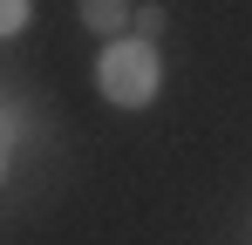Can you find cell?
Returning a JSON list of instances; mask_svg holds the SVG:
<instances>
[{"label":"cell","instance_id":"1","mask_svg":"<svg viewBox=\"0 0 252 245\" xmlns=\"http://www.w3.org/2000/svg\"><path fill=\"white\" fill-rule=\"evenodd\" d=\"M157 82H164V61H157V48L143 34H116L95 55V89H102V102H116V109H143V102L157 95Z\"/></svg>","mask_w":252,"mask_h":245},{"label":"cell","instance_id":"5","mask_svg":"<svg viewBox=\"0 0 252 245\" xmlns=\"http://www.w3.org/2000/svg\"><path fill=\"white\" fill-rule=\"evenodd\" d=\"M0 177H7V136H0Z\"/></svg>","mask_w":252,"mask_h":245},{"label":"cell","instance_id":"3","mask_svg":"<svg viewBox=\"0 0 252 245\" xmlns=\"http://www.w3.org/2000/svg\"><path fill=\"white\" fill-rule=\"evenodd\" d=\"M129 28H136V34L150 41V34H164L170 28V14H164V0H143V7H136V14H129Z\"/></svg>","mask_w":252,"mask_h":245},{"label":"cell","instance_id":"2","mask_svg":"<svg viewBox=\"0 0 252 245\" xmlns=\"http://www.w3.org/2000/svg\"><path fill=\"white\" fill-rule=\"evenodd\" d=\"M75 14H82V28H89V34L116 41V34L129 28V14H136V7H129V0H75Z\"/></svg>","mask_w":252,"mask_h":245},{"label":"cell","instance_id":"4","mask_svg":"<svg viewBox=\"0 0 252 245\" xmlns=\"http://www.w3.org/2000/svg\"><path fill=\"white\" fill-rule=\"evenodd\" d=\"M28 21H34V0H0V41H7V34H21Z\"/></svg>","mask_w":252,"mask_h":245}]
</instances>
